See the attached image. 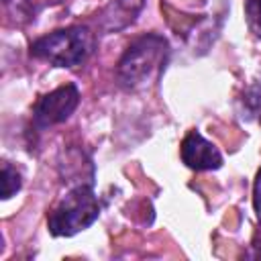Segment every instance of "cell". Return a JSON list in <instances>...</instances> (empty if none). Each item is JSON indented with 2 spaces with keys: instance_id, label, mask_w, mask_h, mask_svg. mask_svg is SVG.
Here are the masks:
<instances>
[{
  "instance_id": "7a4b0ae2",
  "label": "cell",
  "mask_w": 261,
  "mask_h": 261,
  "mask_svg": "<svg viewBox=\"0 0 261 261\" xmlns=\"http://www.w3.org/2000/svg\"><path fill=\"white\" fill-rule=\"evenodd\" d=\"M96 49V35L86 24H73L43 35L31 43V55L55 67H77Z\"/></svg>"
},
{
  "instance_id": "52a82bcc",
  "label": "cell",
  "mask_w": 261,
  "mask_h": 261,
  "mask_svg": "<svg viewBox=\"0 0 261 261\" xmlns=\"http://www.w3.org/2000/svg\"><path fill=\"white\" fill-rule=\"evenodd\" d=\"M241 106H243V116L261 124V80L245 88L241 96Z\"/></svg>"
},
{
  "instance_id": "8992f818",
  "label": "cell",
  "mask_w": 261,
  "mask_h": 261,
  "mask_svg": "<svg viewBox=\"0 0 261 261\" xmlns=\"http://www.w3.org/2000/svg\"><path fill=\"white\" fill-rule=\"evenodd\" d=\"M143 6H145V0H112L100 18L102 31L112 33L128 27L130 22H135Z\"/></svg>"
},
{
  "instance_id": "3957f363",
  "label": "cell",
  "mask_w": 261,
  "mask_h": 261,
  "mask_svg": "<svg viewBox=\"0 0 261 261\" xmlns=\"http://www.w3.org/2000/svg\"><path fill=\"white\" fill-rule=\"evenodd\" d=\"M100 216V202L92 181H80L69 188L49 210L47 226L53 237H73L94 224Z\"/></svg>"
},
{
  "instance_id": "30bf717a",
  "label": "cell",
  "mask_w": 261,
  "mask_h": 261,
  "mask_svg": "<svg viewBox=\"0 0 261 261\" xmlns=\"http://www.w3.org/2000/svg\"><path fill=\"white\" fill-rule=\"evenodd\" d=\"M253 208H255V214L261 222V169L257 171V177L253 184Z\"/></svg>"
},
{
  "instance_id": "5b68a950",
  "label": "cell",
  "mask_w": 261,
  "mask_h": 261,
  "mask_svg": "<svg viewBox=\"0 0 261 261\" xmlns=\"http://www.w3.org/2000/svg\"><path fill=\"white\" fill-rule=\"evenodd\" d=\"M181 161L190 169L208 171L222 165V155L214 143L204 139L198 130H190L181 141Z\"/></svg>"
},
{
  "instance_id": "6da1fadb",
  "label": "cell",
  "mask_w": 261,
  "mask_h": 261,
  "mask_svg": "<svg viewBox=\"0 0 261 261\" xmlns=\"http://www.w3.org/2000/svg\"><path fill=\"white\" fill-rule=\"evenodd\" d=\"M169 61V43L159 33H145L130 41L116 65L118 84L139 92L159 82Z\"/></svg>"
},
{
  "instance_id": "ba28073f",
  "label": "cell",
  "mask_w": 261,
  "mask_h": 261,
  "mask_svg": "<svg viewBox=\"0 0 261 261\" xmlns=\"http://www.w3.org/2000/svg\"><path fill=\"white\" fill-rule=\"evenodd\" d=\"M22 186V177L18 173V169L10 163V161H2V200H8L12 198Z\"/></svg>"
},
{
  "instance_id": "277c9868",
  "label": "cell",
  "mask_w": 261,
  "mask_h": 261,
  "mask_svg": "<svg viewBox=\"0 0 261 261\" xmlns=\"http://www.w3.org/2000/svg\"><path fill=\"white\" fill-rule=\"evenodd\" d=\"M80 104V90L75 84H65L39 98L33 108V124L43 130L47 126L65 122Z\"/></svg>"
},
{
  "instance_id": "9c48e42d",
  "label": "cell",
  "mask_w": 261,
  "mask_h": 261,
  "mask_svg": "<svg viewBox=\"0 0 261 261\" xmlns=\"http://www.w3.org/2000/svg\"><path fill=\"white\" fill-rule=\"evenodd\" d=\"M245 16L251 33L261 39V0H245Z\"/></svg>"
}]
</instances>
